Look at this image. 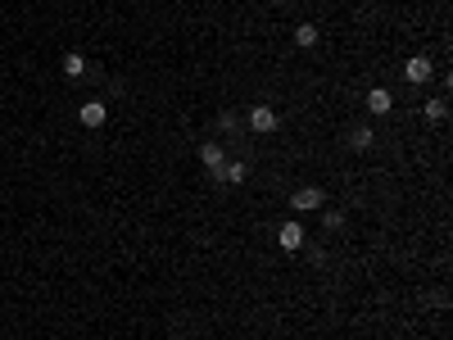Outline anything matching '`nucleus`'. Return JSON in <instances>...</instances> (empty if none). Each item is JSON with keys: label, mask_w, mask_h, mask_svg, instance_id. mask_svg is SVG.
Returning <instances> with one entry per match:
<instances>
[{"label": "nucleus", "mask_w": 453, "mask_h": 340, "mask_svg": "<svg viewBox=\"0 0 453 340\" xmlns=\"http://www.w3.org/2000/svg\"><path fill=\"white\" fill-rule=\"evenodd\" d=\"M326 204V196H322V186H299L295 196H290V209L295 213H317Z\"/></svg>", "instance_id": "nucleus-3"}, {"label": "nucleus", "mask_w": 453, "mask_h": 340, "mask_svg": "<svg viewBox=\"0 0 453 340\" xmlns=\"http://www.w3.org/2000/svg\"><path fill=\"white\" fill-rule=\"evenodd\" d=\"M431 73H435V64L426 55H412L408 64H403V78L412 82V87H422V82H431Z\"/></svg>", "instance_id": "nucleus-4"}, {"label": "nucleus", "mask_w": 453, "mask_h": 340, "mask_svg": "<svg viewBox=\"0 0 453 340\" xmlns=\"http://www.w3.org/2000/svg\"><path fill=\"white\" fill-rule=\"evenodd\" d=\"M272 5H290V0H272Z\"/></svg>", "instance_id": "nucleus-15"}, {"label": "nucleus", "mask_w": 453, "mask_h": 340, "mask_svg": "<svg viewBox=\"0 0 453 340\" xmlns=\"http://www.w3.org/2000/svg\"><path fill=\"white\" fill-rule=\"evenodd\" d=\"M213 177H218V181H227V186H245V177H250V168H245L240 159H227V164L218 168Z\"/></svg>", "instance_id": "nucleus-6"}, {"label": "nucleus", "mask_w": 453, "mask_h": 340, "mask_svg": "<svg viewBox=\"0 0 453 340\" xmlns=\"http://www.w3.org/2000/svg\"><path fill=\"white\" fill-rule=\"evenodd\" d=\"M422 118H426V123H444V118H449V105H444V100H426V105H422Z\"/></svg>", "instance_id": "nucleus-9"}, {"label": "nucleus", "mask_w": 453, "mask_h": 340, "mask_svg": "<svg viewBox=\"0 0 453 340\" xmlns=\"http://www.w3.org/2000/svg\"><path fill=\"white\" fill-rule=\"evenodd\" d=\"M218 127H223V132H240V118L236 114H223V118H218Z\"/></svg>", "instance_id": "nucleus-14"}, {"label": "nucleus", "mask_w": 453, "mask_h": 340, "mask_svg": "<svg viewBox=\"0 0 453 340\" xmlns=\"http://www.w3.org/2000/svg\"><path fill=\"white\" fill-rule=\"evenodd\" d=\"M363 105H367V114H390V109H395V95H390L385 87H372Z\"/></svg>", "instance_id": "nucleus-7"}, {"label": "nucleus", "mask_w": 453, "mask_h": 340, "mask_svg": "<svg viewBox=\"0 0 453 340\" xmlns=\"http://www.w3.org/2000/svg\"><path fill=\"white\" fill-rule=\"evenodd\" d=\"M200 164H204V168H209V177H213V173H218V168H223V164H227V154H223V145H218V141H204V145H200Z\"/></svg>", "instance_id": "nucleus-8"}, {"label": "nucleus", "mask_w": 453, "mask_h": 340, "mask_svg": "<svg viewBox=\"0 0 453 340\" xmlns=\"http://www.w3.org/2000/svg\"><path fill=\"white\" fill-rule=\"evenodd\" d=\"M295 46H299V51H313V46H317V28H313V23H299V28H295Z\"/></svg>", "instance_id": "nucleus-11"}, {"label": "nucleus", "mask_w": 453, "mask_h": 340, "mask_svg": "<svg viewBox=\"0 0 453 340\" xmlns=\"http://www.w3.org/2000/svg\"><path fill=\"white\" fill-rule=\"evenodd\" d=\"M78 118H82V127H91V132H95V127H105L109 105H105V100H87V105L78 109Z\"/></svg>", "instance_id": "nucleus-5"}, {"label": "nucleus", "mask_w": 453, "mask_h": 340, "mask_svg": "<svg viewBox=\"0 0 453 340\" xmlns=\"http://www.w3.org/2000/svg\"><path fill=\"white\" fill-rule=\"evenodd\" d=\"M372 141H376L372 127H353V132H349V145H353V150H372Z\"/></svg>", "instance_id": "nucleus-12"}, {"label": "nucleus", "mask_w": 453, "mask_h": 340, "mask_svg": "<svg viewBox=\"0 0 453 340\" xmlns=\"http://www.w3.org/2000/svg\"><path fill=\"white\" fill-rule=\"evenodd\" d=\"M277 245L286 254H299L304 250V223H295V218H286V223L277 227Z\"/></svg>", "instance_id": "nucleus-2"}, {"label": "nucleus", "mask_w": 453, "mask_h": 340, "mask_svg": "<svg viewBox=\"0 0 453 340\" xmlns=\"http://www.w3.org/2000/svg\"><path fill=\"white\" fill-rule=\"evenodd\" d=\"M245 123H250V132H254V137H272L281 118H277V109H272V105H254Z\"/></svg>", "instance_id": "nucleus-1"}, {"label": "nucleus", "mask_w": 453, "mask_h": 340, "mask_svg": "<svg viewBox=\"0 0 453 340\" xmlns=\"http://www.w3.org/2000/svg\"><path fill=\"white\" fill-rule=\"evenodd\" d=\"M322 223L331 227V232H340V227H345V213H340V209H322Z\"/></svg>", "instance_id": "nucleus-13"}, {"label": "nucleus", "mask_w": 453, "mask_h": 340, "mask_svg": "<svg viewBox=\"0 0 453 340\" xmlns=\"http://www.w3.org/2000/svg\"><path fill=\"white\" fill-rule=\"evenodd\" d=\"M82 73H87V55L68 51V55H64V78H82Z\"/></svg>", "instance_id": "nucleus-10"}]
</instances>
